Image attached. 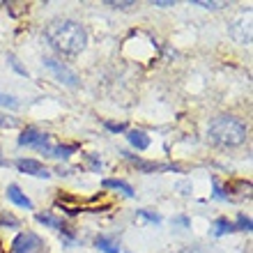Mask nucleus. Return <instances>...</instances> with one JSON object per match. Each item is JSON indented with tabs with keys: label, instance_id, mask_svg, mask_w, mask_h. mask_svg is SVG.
I'll return each mask as SVG.
<instances>
[{
	"label": "nucleus",
	"instance_id": "21",
	"mask_svg": "<svg viewBox=\"0 0 253 253\" xmlns=\"http://www.w3.org/2000/svg\"><path fill=\"white\" fill-rule=\"evenodd\" d=\"M193 5L196 7H203V9H221V2H203V0H196V2H193Z\"/></svg>",
	"mask_w": 253,
	"mask_h": 253
},
{
	"label": "nucleus",
	"instance_id": "11",
	"mask_svg": "<svg viewBox=\"0 0 253 253\" xmlns=\"http://www.w3.org/2000/svg\"><path fill=\"white\" fill-rule=\"evenodd\" d=\"M94 247L99 249L101 253H120L118 242H115L113 237H106V235H99V237L94 240Z\"/></svg>",
	"mask_w": 253,
	"mask_h": 253
},
{
	"label": "nucleus",
	"instance_id": "7",
	"mask_svg": "<svg viewBox=\"0 0 253 253\" xmlns=\"http://www.w3.org/2000/svg\"><path fill=\"white\" fill-rule=\"evenodd\" d=\"M230 35H233L240 44H251V21H249V16H242L237 23H233Z\"/></svg>",
	"mask_w": 253,
	"mask_h": 253
},
{
	"label": "nucleus",
	"instance_id": "6",
	"mask_svg": "<svg viewBox=\"0 0 253 253\" xmlns=\"http://www.w3.org/2000/svg\"><path fill=\"white\" fill-rule=\"evenodd\" d=\"M16 168H19V173H23V175H33V177H42V180H48V177H51V170L35 159H19L16 161Z\"/></svg>",
	"mask_w": 253,
	"mask_h": 253
},
{
	"label": "nucleus",
	"instance_id": "24",
	"mask_svg": "<svg viewBox=\"0 0 253 253\" xmlns=\"http://www.w3.org/2000/svg\"><path fill=\"white\" fill-rule=\"evenodd\" d=\"M108 5L115 9H126V7H136V2H108Z\"/></svg>",
	"mask_w": 253,
	"mask_h": 253
},
{
	"label": "nucleus",
	"instance_id": "12",
	"mask_svg": "<svg viewBox=\"0 0 253 253\" xmlns=\"http://www.w3.org/2000/svg\"><path fill=\"white\" fill-rule=\"evenodd\" d=\"M233 230H235V223L233 221H228V219H216L212 223V235L214 237H223V235L233 233Z\"/></svg>",
	"mask_w": 253,
	"mask_h": 253
},
{
	"label": "nucleus",
	"instance_id": "25",
	"mask_svg": "<svg viewBox=\"0 0 253 253\" xmlns=\"http://www.w3.org/2000/svg\"><path fill=\"white\" fill-rule=\"evenodd\" d=\"M173 223H177V226H182V228H187L189 226V219H187V216H175Z\"/></svg>",
	"mask_w": 253,
	"mask_h": 253
},
{
	"label": "nucleus",
	"instance_id": "22",
	"mask_svg": "<svg viewBox=\"0 0 253 253\" xmlns=\"http://www.w3.org/2000/svg\"><path fill=\"white\" fill-rule=\"evenodd\" d=\"M212 184H214V198H216V200H226V198H228V193H223V189L219 187V182L214 180Z\"/></svg>",
	"mask_w": 253,
	"mask_h": 253
},
{
	"label": "nucleus",
	"instance_id": "8",
	"mask_svg": "<svg viewBox=\"0 0 253 253\" xmlns=\"http://www.w3.org/2000/svg\"><path fill=\"white\" fill-rule=\"evenodd\" d=\"M7 198L12 200L16 207H23V210H33V200L28 198L26 193L21 191L16 184H9V187H7Z\"/></svg>",
	"mask_w": 253,
	"mask_h": 253
},
{
	"label": "nucleus",
	"instance_id": "26",
	"mask_svg": "<svg viewBox=\"0 0 253 253\" xmlns=\"http://www.w3.org/2000/svg\"><path fill=\"white\" fill-rule=\"evenodd\" d=\"M154 7H173V2H152Z\"/></svg>",
	"mask_w": 253,
	"mask_h": 253
},
{
	"label": "nucleus",
	"instance_id": "13",
	"mask_svg": "<svg viewBox=\"0 0 253 253\" xmlns=\"http://www.w3.org/2000/svg\"><path fill=\"white\" fill-rule=\"evenodd\" d=\"M37 221L40 223H44V226H48V228H55V230H62L65 233L67 230V226L62 223L60 219H55L53 214H48V212H42V214H37Z\"/></svg>",
	"mask_w": 253,
	"mask_h": 253
},
{
	"label": "nucleus",
	"instance_id": "16",
	"mask_svg": "<svg viewBox=\"0 0 253 253\" xmlns=\"http://www.w3.org/2000/svg\"><path fill=\"white\" fill-rule=\"evenodd\" d=\"M0 106H5V108H19V101L14 99V97H9V94H0Z\"/></svg>",
	"mask_w": 253,
	"mask_h": 253
},
{
	"label": "nucleus",
	"instance_id": "20",
	"mask_svg": "<svg viewBox=\"0 0 253 253\" xmlns=\"http://www.w3.org/2000/svg\"><path fill=\"white\" fill-rule=\"evenodd\" d=\"M108 129V131H113V133H122L126 129L125 125H122V122H106V125H104Z\"/></svg>",
	"mask_w": 253,
	"mask_h": 253
},
{
	"label": "nucleus",
	"instance_id": "5",
	"mask_svg": "<svg viewBox=\"0 0 253 253\" xmlns=\"http://www.w3.org/2000/svg\"><path fill=\"white\" fill-rule=\"evenodd\" d=\"M42 249V240L35 233H19L12 242V253H35Z\"/></svg>",
	"mask_w": 253,
	"mask_h": 253
},
{
	"label": "nucleus",
	"instance_id": "19",
	"mask_svg": "<svg viewBox=\"0 0 253 253\" xmlns=\"http://www.w3.org/2000/svg\"><path fill=\"white\" fill-rule=\"evenodd\" d=\"M87 166L92 168L94 173H99V170H101V161L97 159V157H94V154H87Z\"/></svg>",
	"mask_w": 253,
	"mask_h": 253
},
{
	"label": "nucleus",
	"instance_id": "10",
	"mask_svg": "<svg viewBox=\"0 0 253 253\" xmlns=\"http://www.w3.org/2000/svg\"><path fill=\"white\" fill-rule=\"evenodd\" d=\"M101 187L125 193L126 198H133V196H136V191L131 189V184H126V182H122V180H104V182H101Z\"/></svg>",
	"mask_w": 253,
	"mask_h": 253
},
{
	"label": "nucleus",
	"instance_id": "18",
	"mask_svg": "<svg viewBox=\"0 0 253 253\" xmlns=\"http://www.w3.org/2000/svg\"><path fill=\"white\" fill-rule=\"evenodd\" d=\"M16 120L14 118H7V115H0V129H14Z\"/></svg>",
	"mask_w": 253,
	"mask_h": 253
},
{
	"label": "nucleus",
	"instance_id": "23",
	"mask_svg": "<svg viewBox=\"0 0 253 253\" xmlns=\"http://www.w3.org/2000/svg\"><path fill=\"white\" fill-rule=\"evenodd\" d=\"M9 62H12V67H14V69H16V72H19V74H23V76H28V72H26V69H23V67H21L19 62H16V58H12V55H9Z\"/></svg>",
	"mask_w": 253,
	"mask_h": 253
},
{
	"label": "nucleus",
	"instance_id": "2",
	"mask_svg": "<svg viewBox=\"0 0 253 253\" xmlns=\"http://www.w3.org/2000/svg\"><path fill=\"white\" fill-rule=\"evenodd\" d=\"M247 133H249L247 125L242 120H237V118H233V115H219L207 126V138L219 147L240 145V143H244Z\"/></svg>",
	"mask_w": 253,
	"mask_h": 253
},
{
	"label": "nucleus",
	"instance_id": "4",
	"mask_svg": "<svg viewBox=\"0 0 253 253\" xmlns=\"http://www.w3.org/2000/svg\"><path fill=\"white\" fill-rule=\"evenodd\" d=\"M44 67L53 74L55 79H58V83H62V85H67V87L79 85V76H76V72H72L65 62L55 60V58H44Z\"/></svg>",
	"mask_w": 253,
	"mask_h": 253
},
{
	"label": "nucleus",
	"instance_id": "3",
	"mask_svg": "<svg viewBox=\"0 0 253 253\" xmlns=\"http://www.w3.org/2000/svg\"><path fill=\"white\" fill-rule=\"evenodd\" d=\"M19 145L21 147H35V150H40L44 154H51L53 152V145H51V136L40 129H35V126H28L26 131H21L19 136Z\"/></svg>",
	"mask_w": 253,
	"mask_h": 253
},
{
	"label": "nucleus",
	"instance_id": "9",
	"mask_svg": "<svg viewBox=\"0 0 253 253\" xmlns=\"http://www.w3.org/2000/svg\"><path fill=\"white\" fill-rule=\"evenodd\" d=\"M126 140H129L136 150H140V152L150 147V136H147L145 131H140V129H133V131L126 133Z\"/></svg>",
	"mask_w": 253,
	"mask_h": 253
},
{
	"label": "nucleus",
	"instance_id": "17",
	"mask_svg": "<svg viewBox=\"0 0 253 253\" xmlns=\"http://www.w3.org/2000/svg\"><path fill=\"white\" fill-rule=\"evenodd\" d=\"M251 219H249V216H244V214H240V216H237V228H240V230H251Z\"/></svg>",
	"mask_w": 253,
	"mask_h": 253
},
{
	"label": "nucleus",
	"instance_id": "15",
	"mask_svg": "<svg viewBox=\"0 0 253 253\" xmlns=\"http://www.w3.org/2000/svg\"><path fill=\"white\" fill-rule=\"evenodd\" d=\"M138 216H140V219H145L147 223H152V226H159V223H161L159 214H152V212H147V210H138Z\"/></svg>",
	"mask_w": 253,
	"mask_h": 253
},
{
	"label": "nucleus",
	"instance_id": "1",
	"mask_svg": "<svg viewBox=\"0 0 253 253\" xmlns=\"http://www.w3.org/2000/svg\"><path fill=\"white\" fill-rule=\"evenodd\" d=\"M44 40L48 46L62 55H79L87 44V33L79 21L74 19H55L44 30Z\"/></svg>",
	"mask_w": 253,
	"mask_h": 253
},
{
	"label": "nucleus",
	"instance_id": "14",
	"mask_svg": "<svg viewBox=\"0 0 253 253\" xmlns=\"http://www.w3.org/2000/svg\"><path fill=\"white\" fill-rule=\"evenodd\" d=\"M76 150H79V145H53L51 157H55V159H69Z\"/></svg>",
	"mask_w": 253,
	"mask_h": 253
}]
</instances>
